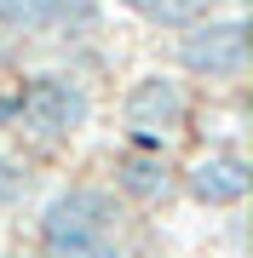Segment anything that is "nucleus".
Listing matches in <instances>:
<instances>
[{"mask_svg": "<svg viewBox=\"0 0 253 258\" xmlns=\"http://www.w3.org/2000/svg\"><path fill=\"white\" fill-rule=\"evenodd\" d=\"M12 103H18V132L35 144H69L92 126V86L69 69H35L23 81H12Z\"/></svg>", "mask_w": 253, "mask_h": 258, "instance_id": "obj_1", "label": "nucleus"}, {"mask_svg": "<svg viewBox=\"0 0 253 258\" xmlns=\"http://www.w3.org/2000/svg\"><path fill=\"white\" fill-rule=\"evenodd\" d=\"M247 18L242 6L230 12H213V18L190 23L173 35V69L190 75L201 86H242L247 81Z\"/></svg>", "mask_w": 253, "mask_h": 258, "instance_id": "obj_2", "label": "nucleus"}, {"mask_svg": "<svg viewBox=\"0 0 253 258\" xmlns=\"http://www.w3.org/2000/svg\"><path fill=\"white\" fill-rule=\"evenodd\" d=\"M196 103H190V86L178 81L173 69H144L127 81L121 92V120H127V144L138 149H167L178 132L190 126Z\"/></svg>", "mask_w": 253, "mask_h": 258, "instance_id": "obj_3", "label": "nucleus"}, {"mask_svg": "<svg viewBox=\"0 0 253 258\" xmlns=\"http://www.w3.org/2000/svg\"><path fill=\"white\" fill-rule=\"evenodd\" d=\"M121 218V201L104 184H64L40 201V247L46 241H75V235H110Z\"/></svg>", "mask_w": 253, "mask_h": 258, "instance_id": "obj_4", "label": "nucleus"}, {"mask_svg": "<svg viewBox=\"0 0 253 258\" xmlns=\"http://www.w3.org/2000/svg\"><path fill=\"white\" fill-rule=\"evenodd\" d=\"M178 189H184L196 207L236 212L247 201V189H253V166H247L242 149H207V155H196L184 172H178Z\"/></svg>", "mask_w": 253, "mask_h": 258, "instance_id": "obj_5", "label": "nucleus"}, {"mask_svg": "<svg viewBox=\"0 0 253 258\" xmlns=\"http://www.w3.org/2000/svg\"><path fill=\"white\" fill-rule=\"evenodd\" d=\"M178 184V172H173V161H167V149H138V144H127L121 155L110 161V189L121 195V201L132 207H161L173 195Z\"/></svg>", "mask_w": 253, "mask_h": 258, "instance_id": "obj_6", "label": "nucleus"}, {"mask_svg": "<svg viewBox=\"0 0 253 258\" xmlns=\"http://www.w3.org/2000/svg\"><path fill=\"white\" fill-rule=\"evenodd\" d=\"M115 6H121L127 18H138L144 29H167V35H178V29L213 18V12H230V6H242V0H115Z\"/></svg>", "mask_w": 253, "mask_h": 258, "instance_id": "obj_7", "label": "nucleus"}, {"mask_svg": "<svg viewBox=\"0 0 253 258\" xmlns=\"http://www.w3.org/2000/svg\"><path fill=\"white\" fill-rule=\"evenodd\" d=\"M40 258H121L110 235H75V241H46Z\"/></svg>", "mask_w": 253, "mask_h": 258, "instance_id": "obj_8", "label": "nucleus"}, {"mask_svg": "<svg viewBox=\"0 0 253 258\" xmlns=\"http://www.w3.org/2000/svg\"><path fill=\"white\" fill-rule=\"evenodd\" d=\"M23 189H29V172H23V161H12L6 149H0V207L23 201Z\"/></svg>", "mask_w": 253, "mask_h": 258, "instance_id": "obj_9", "label": "nucleus"}]
</instances>
